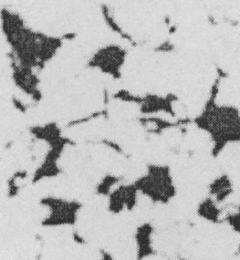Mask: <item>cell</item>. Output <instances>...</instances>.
I'll return each instance as SVG.
<instances>
[{
    "mask_svg": "<svg viewBox=\"0 0 240 260\" xmlns=\"http://www.w3.org/2000/svg\"><path fill=\"white\" fill-rule=\"evenodd\" d=\"M40 205L45 210L41 224L46 228L74 226L82 209L80 202L56 196L42 198Z\"/></svg>",
    "mask_w": 240,
    "mask_h": 260,
    "instance_id": "1",
    "label": "cell"
},
{
    "mask_svg": "<svg viewBox=\"0 0 240 260\" xmlns=\"http://www.w3.org/2000/svg\"><path fill=\"white\" fill-rule=\"evenodd\" d=\"M137 187L132 183H120L108 196V210L114 214L134 210L138 203Z\"/></svg>",
    "mask_w": 240,
    "mask_h": 260,
    "instance_id": "2",
    "label": "cell"
},
{
    "mask_svg": "<svg viewBox=\"0 0 240 260\" xmlns=\"http://www.w3.org/2000/svg\"><path fill=\"white\" fill-rule=\"evenodd\" d=\"M153 234L154 229L150 223H144L138 227L134 235L136 259L145 260L156 255L153 245Z\"/></svg>",
    "mask_w": 240,
    "mask_h": 260,
    "instance_id": "3",
    "label": "cell"
},
{
    "mask_svg": "<svg viewBox=\"0 0 240 260\" xmlns=\"http://www.w3.org/2000/svg\"><path fill=\"white\" fill-rule=\"evenodd\" d=\"M28 177V173L25 170L17 171L14 173L7 181V194L9 197L14 198L18 196L22 188L24 187Z\"/></svg>",
    "mask_w": 240,
    "mask_h": 260,
    "instance_id": "4",
    "label": "cell"
},
{
    "mask_svg": "<svg viewBox=\"0 0 240 260\" xmlns=\"http://www.w3.org/2000/svg\"><path fill=\"white\" fill-rule=\"evenodd\" d=\"M121 182V178L119 176L107 175L103 178L102 180H101L99 184L97 185L96 191L100 196L108 197L109 194Z\"/></svg>",
    "mask_w": 240,
    "mask_h": 260,
    "instance_id": "5",
    "label": "cell"
},
{
    "mask_svg": "<svg viewBox=\"0 0 240 260\" xmlns=\"http://www.w3.org/2000/svg\"><path fill=\"white\" fill-rule=\"evenodd\" d=\"M99 260H116L114 256L106 250L101 249L99 252Z\"/></svg>",
    "mask_w": 240,
    "mask_h": 260,
    "instance_id": "6",
    "label": "cell"
}]
</instances>
